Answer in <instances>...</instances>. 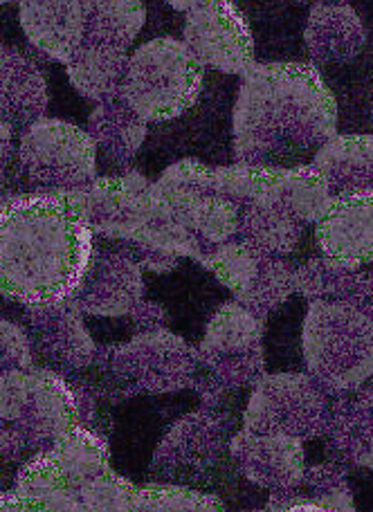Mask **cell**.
<instances>
[{"instance_id":"6da1fadb","label":"cell","mask_w":373,"mask_h":512,"mask_svg":"<svg viewBox=\"0 0 373 512\" xmlns=\"http://www.w3.org/2000/svg\"><path fill=\"white\" fill-rule=\"evenodd\" d=\"M95 254L79 191H32L0 207V295L23 306L75 297Z\"/></svg>"},{"instance_id":"7a4b0ae2","label":"cell","mask_w":373,"mask_h":512,"mask_svg":"<svg viewBox=\"0 0 373 512\" xmlns=\"http://www.w3.org/2000/svg\"><path fill=\"white\" fill-rule=\"evenodd\" d=\"M234 155L259 167H297L338 135V102L308 63H254L232 113Z\"/></svg>"},{"instance_id":"3957f363","label":"cell","mask_w":373,"mask_h":512,"mask_svg":"<svg viewBox=\"0 0 373 512\" xmlns=\"http://www.w3.org/2000/svg\"><path fill=\"white\" fill-rule=\"evenodd\" d=\"M81 425L75 389L50 369H14L0 376V459L25 463L48 452Z\"/></svg>"},{"instance_id":"277c9868","label":"cell","mask_w":373,"mask_h":512,"mask_svg":"<svg viewBox=\"0 0 373 512\" xmlns=\"http://www.w3.org/2000/svg\"><path fill=\"white\" fill-rule=\"evenodd\" d=\"M203 81L205 68L185 41L160 36L129 54L120 97L149 124L169 122L198 102Z\"/></svg>"},{"instance_id":"5b68a950","label":"cell","mask_w":373,"mask_h":512,"mask_svg":"<svg viewBox=\"0 0 373 512\" xmlns=\"http://www.w3.org/2000/svg\"><path fill=\"white\" fill-rule=\"evenodd\" d=\"M302 344L306 367L324 389H358L373 373V317L356 306L311 301Z\"/></svg>"},{"instance_id":"8992f818","label":"cell","mask_w":373,"mask_h":512,"mask_svg":"<svg viewBox=\"0 0 373 512\" xmlns=\"http://www.w3.org/2000/svg\"><path fill=\"white\" fill-rule=\"evenodd\" d=\"M16 169L27 191H79L97 178V146L77 124L41 117L23 128Z\"/></svg>"},{"instance_id":"52a82bcc","label":"cell","mask_w":373,"mask_h":512,"mask_svg":"<svg viewBox=\"0 0 373 512\" xmlns=\"http://www.w3.org/2000/svg\"><path fill=\"white\" fill-rule=\"evenodd\" d=\"M331 402L313 376L277 373L257 382L245 411V429L257 434L313 438L329 429Z\"/></svg>"},{"instance_id":"ba28073f","label":"cell","mask_w":373,"mask_h":512,"mask_svg":"<svg viewBox=\"0 0 373 512\" xmlns=\"http://www.w3.org/2000/svg\"><path fill=\"white\" fill-rule=\"evenodd\" d=\"M203 261L236 301L259 317L279 308L297 290L293 265L243 241L216 245Z\"/></svg>"},{"instance_id":"9c48e42d","label":"cell","mask_w":373,"mask_h":512,"mask_svg":"<svg viewBox=\"0 0 373 512\" xmlns=\"http://www.w3.org/2000/svg\"><path fill=\"white\" fill-rule=\"evenodd\" d=\"M183 41L203 68L245 75L254 66V39L234 0H207L185 16Z\"/></svg>"},{"instance_id":"30bf717a","label":"cell","mask_w":373,"mask_h":512,"mask_svg":"<svg viewBox=\"0 0 373 512\" xmlns=\"http://www.w3.org/2000/svg\"><path fill=\"white\" fill-rule=\"evenodd\" d=\"M25 319L32 353L39 355L45 369L68 373L86 369L95 360V342L84 324V313L72 297L57 304L25 306Z\"/></svg>"},{"instance_id":"8fae6325","label":"cell","mask_w":373,"mask_h":512,"mask_svg":"<svg viewBox=\"0 0 373 512\" xmlns=\"http://www.w3.org/2000/svg\"><path fill=\"white\" fill-rule=\"evenodd\" d=\"M263 317L230 301L209 319L203 351L207 364L234 382L257 380L263 371Z\"/></svg>"},{"instance_id":"7c38bea8","label":"cell","mask_w":373,"mask_h":512,"mask_svg":"<svg viewBox=\"0 0 373 512\" xmlns=\"http://www.w3.org/2000/svg\"><path fill=\"white\" fill-rule=\"evenodd\" d=\"M153 182L138 171L95 178L81 189V203L95 236L129 243L153 212Z\"/></svg>"},{"instance_id":"4fadbf2b","label":"cell","mask_w":373,"mask_h":512,"mask_svg":"<svg viewBox=\"0 0 373 512\" xmlns=\"http://www.w3.org/2000/svg\"><path fill=\"white\" fill-rule=\"evenodd\" d=\"M169 360H189V349L180 337L149 331L131 342L111 346L95 355V364L113 391H160L158 378L169 376Z\"/></svg>"},{"instance_id":"5bb4252c","label":"cell","mask_w":373,"mask_h":512,"mask_svg":"<svg viewBox=\"0 0 373 512\" xmlns=\"http://www.w3.org/2000/svg\"><path fill=\"white\" fill-rule=\"evenodd\" d=\"M144 295L140 261L122 248H95L86 277L75 292L81 313L97 317H120L133 313Z\"/></svg>"},{"instance_id":"9a60e30c","label":"cell","mask_w":373,"mask_h":512,"mask_svg":"<svg viewBox=\"0 0 373 512\" xmlns=\"http://www.w3.org/2000/svg\"><path fill=\"white\" fill-rule=\"evenodd\" d=\"M320 250L329 259L362 268L373 261V191L333 196L315 225Z\"/></svg>"},{"instance_id":"2e32d148","label":"cell","mask_w":373,"mask_h":512,"mask_svg":"<svg viewBox=\"0 0 373 512\" xmlns=\"http://www.w3.org/2000/svg\"><path fill=\"white\" fill-rule=\"evenodd\" d=\"M230 454L245 479L272 492L295 488L306 472L304 447L299 438L245 429L232 441Z\"/></svg>"},{"instance_id":"e0dca14e","label":"cell","mask_w":373,"mask_h":512,"mask_svg":"<svg viewBox=\"0 0 373 512\" xmlns=\"http://www.w3.org/2000/svg\"><path fill=\"white\" fill-rule=\"evenodd\" d=\"M18 21L27 41L63 66L86 41L84 0H18Z\"/></svg>"},{"instance_id":"ac0fdd59","label":"cell","mask_w":373,"mask_h":512,"mask_svg":"<svg viewBox=\"0 0 373 512\" xmlns=\"http://www.w3.org/2000/svg\"><path fill=\"white\" fill-rule=\"evenodd\" d=\"M304 43L320 66H344L365 50L367 30L351 5L342 0H317L304 27Z\"/></svg>"},{"instance_id":"d6986e66","label":"cell","mask_w":373,"mask_h":512,"mask_svg":"<svg viewBox=\"0 0 373 512\" xmlns=\"http://www.w3.org/2000/svg\"><path fill=\"white\" fill-rule=\"evenodd\" d=\"M48 81L36 63L14 48H0V122L27 128L45 117Z\"/></svg>"},{"instance_id":"ffe728a7","label":"cell","mask_w":373,"mask_h":512,"mask_svg":"<svg viewBox=\"0 0 373 512\" xmlns=\"http://www.w3.org/2000/svg\"><path fill=\"white\" fill-rule=\"evenodd\" d=\"M313 167L329 182L333 196L373 191V133L331 137L313 155Z\"/></svg>"},{"instance_id":"44dd1931","label":"cell","mask_w":373,"mask_h":512,"mask_svg":"<svg viewBox=\"0 0 373 512\" xmlns=\"http://www.w3.org/2000/svg\"><path fill=\"white\" fill-rule=\"evenodd\" d=\"M88 135L113 167H129L149 135V122L117 95L97 104L88 117Z\"/></svg>"},{"instance_id":"7402d4cb","label":"cell","mask_w":373,"mask_h":512,"mask_svg":"<svg viewBox=\"0 0 373 512\" xmlns=\"http://www.w3.org/2000/svg\"><path fill=\"white\" fill-rule=\"evenodd\" d=\"M297 292L311 301H342L373 317V272H360L324 256L295 272Z\"/></svg>"},{"instance_id":"603a6c76","label":"cell","mask_w":373,"mask_h":512,"mask_svg":"<svg viewBox=\"0 0 373 512\" xmlns=\"http://www.w3.org/2000/svg\"><path fill=\"white\" fill-rule=\"evenodd\" d=\"M302 232L304 225L270 194V187L252 203L241 207V241L261 252L275 256L290 254L302 239Z\"/></svg>"},{"instance_id":"cb8c5ba5","label":"cell","mask_w":373,"mask_h":512,"mask_svg":"<svg viewBox=\"0 0 373 512\" xmlns=\"http://www.w3.org/2000/svg\"><path fill=\"white\" fill-rule=\"evenodd\" d=\"M129 50L84 43L66 63L72 88L95 104L120 95Z\"/></svg>"},{"instance_id":"d4e9b609","label":"cell","mask_w":373,"mask_h":512,"mask_svg":"<svg viewBox=\"0 0 373 512\" xmlns=\"http://www.w3.org/2000/svg\"><path fill=\"white\" fill-rule=\"evenodd\" d=\"M45 454L50 456L61 477L81 492L106 472H111V452L106 441L84 425H77L63 434Z\"/></svg>"},{"instance_id":"484cf974","label":"cell","mask_w":373,"mask_h":512,"mask_svg":"<svg viewBox=\"0 0 373 512\" xmlns=\"http://www.w3.org/2000/svg\"><path fill=\"white\" fill-rule=\"evenodd\" d=\"M326 432L344 459L373 468V387L358 389L351 398L340 400L331 411Z\"/></svg>"},{"instance_id":"4316f807","label":"cell","mask_w":373,"mask_h":512,"mask_svg":"<svg viewBox=\"0 0 373 512\" xmlns=\"http://www.w3.org/2000/svg\"><path fill=\"white\" fill-rule=\"evenodd\" d=\"M270 194L284 205L302 225H317L333 203L329 182L324 180L313 162L297 167L277 169V176L270 185Z\"/></svg>"},{"instance_id":"83f0119b","label":"cell","mask_w":373,"mask_h":512,"mask_svg":"<svg viewBox=\"0 0 373 512\" xmlns=\"http://www.w3.org/2000/svg\"><path fill=\"white\" fill-rule=\"evenodd\" d=\"M86 41L129 50L147 23L142 0H84Z\"/></svg>"},{"instance_id":"f1b7e54d","label":"cell","mask_w":373,"mask_h":512,"mask_svg":"<svg viewBox=\"0 0 373 512\" xmlns=\"http://www.w3.org/2000/svg\"><path fill=\"white\" fill-rule=\"evenodd\" d=\"M14 490L36 501L45 512H84L81 490L61 477L45 452L21 465Z\"/></svg>"},{"instance_id":"f546056e","label":"cell","mask_w":373,"mask_h":512,"mask_svg":"<svg viewBox=\"0 0 373 512\" xmlns=\"http://www.w3.org/2000/svg\"><path fill=\"white\" fill-rule=\"evenodd\" d=\"M288 490L295 497L313 501V504L324 506L331 512H356L347 479L331 465H317L313 470H306L302 481Z\"/></svg>"},{"instance_id":"4dcf8cb0","label":"cell","mask_w":373,"mask_h":512,"mask_svg":"<svg viewBox=\"0 0 373 512\" xmlns=\"http://www.w3.org/2000/svg\"><path fill=\"white\" fill-rule=\"evenodd\" d=\"M81 497L84 512H142L140 488L113 470L86 486Z\"/></svg>"},{"instance_id":"1f68e13d","label":"cell","mask_w":373,"mask_h":512,"mask_svg":"<svg viewBox=\"0 0 373 512\" xmlns=\"http://www.w3.org/2000/svg\"><path fill=\"white\" fill-rule=\"evenodd\" d=\"M142 512H225L221 499L180 486L140 488Z\"/></svg>"},{"instance_id":"d6a6232c","label":"cell","mask_w":373,"mask_h":512,"mask_svg":"<svg viewBox=\"0 0 373 512\" xmlns=\"http://www.w3.org/2000/svg\"><path fill=\"white\" fill-rule=\"evenodd\" d=\"M32 355V346L23 328L0 319V376L14 369H30Z\"/></svg>"},{"instance_id":"836d02e7","label":"cell","mask_w":373,"mask_h":512,"mask_svg":"<svg viewBox=\"0 0 373 512\" xmlns=\"http://www.w3.org/2000/svg\"><path fill=\"white\" fill-rule=\"evenodd\" d=\"M263 512H331L324 506H317L313 501L299 499L290 490H275L272 492V499L268 508Z\"/></svg>"},{"instance_id":"e575fe53","label":"cell","mask_w":373,"mask_h":512,"mask_svg":"<svg viewBox=\"0 0 373 512\" xmlns=\"http://www.w3.org/2000/svg\"><path fill=\"white\" fill-rule=\"evenodd\" d=\"M16 149L18 144L14 142V128L0 122V176H5L16 164Z\"/></svg>"},{"instance_id":"d590c367","label":"cell","mask_w":373,"mask_h":512,"mask_svg":"<svg viewBox=\"0 0 373 512\" xmlns=\"http://www.w3.org/2000/svg\"><path fill=\"white\" fill-rule=\"evenodd\" d=\"M0 512H45V510L36 504V501L18 495L14 490L0 497Z\"/></svg>"},{"instance_id":"8d00e7d4","label":"cell","mask_w":373,"mask_h":512,"mask_svg":"<svg viewBox=\"0 0 373 512\" xmlns=\"http://www.w3.org/2000/svg\"><path fill=\"white\" fill-rule=\"evenodd\" d=\"M165 3H167L169 7H174L176 12H185V14H189V12H194L196 7H200L203 3H207V0H165Z\"/></svg>"},{"instance_id":"74e56055","label":"cell","mask_w":373,"mask_h":512,"mask_svg":"<svg viewBox=\"0 0 373 512\" xmlns=\"http://www.w3.org/2000/svg\"><path fill=\"white\" fill-rule=\"evenodd\" d=\"M7 3H18V0H0V5H7Z\"/></svg>"},{"instance_id":"f35d334b","label":"cell","mask_w":373,"mask_h":512,"mask_svg":"<svg viewBox=\"0 0 373 512\" xmlns=\"http://www.w3.org/2000/svg\"><path fill=\"white\" fill-rule=\"evenodd\" d=\"M295 3H313V0H295Z\"/></svg>"},{"instance_id":"ab89813d","label":"cell","mask_w":373,"mask_h":512,"mask_svg":"<svg viewBox=\"0 0 373 512\" xmlns=\"http://www.w3.org/2000/svg\"><path fill=\"white\" fill-rule=\"evenodd\" d=\"M5 495V492H3V486H0V497H3Z\"/></svg>"}]
</instances>
